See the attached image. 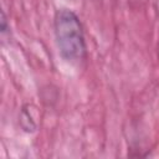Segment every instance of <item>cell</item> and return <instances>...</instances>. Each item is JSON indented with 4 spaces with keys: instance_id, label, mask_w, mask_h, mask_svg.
<instances>
[{
    "instance_id": "1",
    "label": "cell",
    "mask_w": 159,
    "mask_h": 159,
    "mask_svg": "<svg viewBox=\"0 0 159 159\" xmlns=\"http://www.w3.org/2000/svg\"><path fill=\"white\" fill-rule=\"evenodd\" d=\"M55 34L61 55L70 62H78L84 57L86 46L81 24L70 10H60L55 16Z\"/></svg>"
}]
</instances>
